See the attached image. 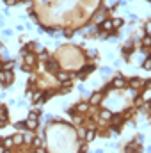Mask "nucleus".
<instances>
[{"mask_svg": "<svg viewBox=\"0 0 151 153\" xmlns=\"http://www.w3.org/2000/svg\"><path fill=\"white\" fill-rule=\"evenodd\" d=\"M103 98H105V93H103V91H96V93H93V94H91L89 105H98Z\"/></svg>", "mask_w": 151, "mask_h": 153, "instance_id": "obj_6", "label": "nucleus"}, {"mask_svg": "<svg viewBox=\"0 0 151 153\" xmlns=\"http://www.w3.org/2000/svg\"><path fill=\"white\" fill-rule=\"evenodd\" d=\"M100 30L101 32H107V34H110L114 29H112V20L110 18H105L101 23H100Z\"/></svg>", "mask_w": 151, "mask_h": 153, "instance_id": "obj_7", "label": "nucleus"}, {"mask_svg": "<svg viewBox=\"0 0 151 153\" xmlns=\"http://www.w3.org/2000/svg\"><path fill=\"white\" fill-rule=\"evenodd\" d=\"M112 112H110V111H107V109H103V111H101V112H100V117H101V119H103V121H110V117H112Z\"/></svg>", "mask_w": 151, "mask_h": 153, "instance_id": "obj_20", "label": "nucleus"}, {"mask_svg": "<svg viewBox=\"0 0 151 153\" xmlns=\"http://www.w3.org/2000/svg\"><path fill=\"white\" fill-rule=\"evenodd\" d=\"M84 135H85V130H84V128H80V130H78V137H80V139H84Z\"/></svg>", "mask_w": 151, "mask_h": 153, "instance_id": "obj_37", "label": "nucleus"}, {"mask_svg": "<svg viewBox=\"0 0 151 153\" xmlns=\"http://www.w3.org/2000/svg\"><path fill=\"white\" fill-rule=\"evenodd\" d=\"M4 36H5V38H11V36H13V30H11V29H4Z\"/></svg>", "mask_w": 151, "mask_h": 153, "instance_id": "obj_34", "label": "nucleus"}, {"mask_svg": "<svg viewBox=\"0 0 151 153\" xmlns=\"http://www.w3.org/2000/svg\"><path fill=\"white\" fill-rule=\"evenodd\" d=\"M130 20L132 22H137V14H130Z\"/></svg>", "mask_w": 151, "mask_h": 153, "instance_id": "obj_38", "label": "nucleus"}, {"mask_svg": "<svg viewBox=\"0 0 151 153\" xmlns=\"http://www.w3.org/2000/svg\"><path fill=\"white\" fill-rule=\"evenodd\" d=\"M2 144H4L5 150H11L14 146V141H13V137H5V139H2Z\"/></svg>", "mask_w": 151, "mask_h": 153, "instance_id": "obj_16", "label": "nucleus"}, {"mask_svg": "<svg viewBox=\"0 0 151 153\" xmlns=\"http://www.w3.org/2000/svg\"><path fill=\"white\" fill-rule=\"evenodd\" d=\"M75 73H68V71H57V80L61 84H64V87H71V78Z\"/></svg>", "mask_w": 151, "mask_h": 153, "instance_id": "obj_3", "label": "nucleus"}, {"mask_svg": "<svg viewBox=\"0 0 151 153\" xmlns=\"http://www.w3.org/2000/svg\"><path fill=\"white\" fill-rule=\"evenodd\" d=\"M0 55H2L4 59H9V52H7L5 48H4V50H0Z\"/></svg>", "mask_w": 151, "mask_h": 153, "instance_id": "obj_35", "label": "nucleus"}, {"mask_svg": "<svg viewBox=\"0 0 151 153\" xmlns=\"http://www.w3.org/2000/svg\"><path fill=\"white\" fill-rule=\"evenodd\" d=\"M14 126H16L18 130H25V128H27V125H25V121H16V123H14Z\"/></svg>", "mask_w": 151, "mask_h": 153, "instance_id": "obj_27", "label": "nucleus"}, {"mask_svg": "<svg viewBox=\"0 0 151 153\" xmlns=\"http://www.w3.org/2000/svg\"><path fill=\"white\" fill-rule=\"evenodd\" d=\"M25 62H27V64H29V66H34V64H36V55H34V53H30V52H29V53H27V55H25Z\"/></svg>", "mask_w": 151, "mask_h": 153, "instance_id": "obj_17", "label": "nucleus"}, {"mask_svg": "<svg viewBox=\"0 0 151 153\" xmlns=\"http://www.w3.org/2000/svg\"><path fill=\"white\" fill-rule=\"evenodd\" d=\"M133 50H135V48H133V41H128V43L123 46V55L128 59V57H130V53H132Z\"/></svg>", "mask_w": 151, "mask_h": 153, "instance_id": "obj_11", "label": "nucleus"}, {"mask_svg": "<svg viewBox=\"0 0 151 153\" xmlns=\"http://www.w3.org/2000/svg\"><path fill=\"white\" fill-rule=\"evenodd\" d=\"M43 119H44L46 123H50V121L53 119V116H52V114H50V112H48V114H43Z\"/></svg>", "mask_w": 151, "mask_h": 153, "instance_id": "obj_31", "label": "nucleus"}, {"mask_svg": "<svg viewBox=\"0 0 151 153\" xmlns=\"http://www.w3.org/2000/svg\"><path fill=\"white\" fill-rule=\"evenodd\" d=\"M124 153H141V144L139 143H128Z\"/></svg>", "mask_w": 151, "mask_h": 153, "instance_id": "obj_9", "label": "nucleus"}, {"mask_svg": "<svg viewBox=\"0 0 151 153\" xmlns=\"http://www.w3.org/2000/svg\"><path fill=\"white\" fill-rule=\"evenodd\" d=\"M141 100H144V102H150V80H148V87L142 91V98Z\"/></svg>", "mask_w": 151, "mask_h": 153, "instance_id": "obj_21", "label": "nucleus"}, {"mask_svg": "<svg viewBox=\"0 0 151 153\" xmlns=\"http://www.w3.org/2000/svg\"><path fill=\"white\" fill-rule=\"evenodd\" d=\"M105 18H107V9H105V7H101V9L93 16V22H94V23H101Z\"/></svg>", "mask_w": 151, "mask_h": 153, "instance_id": "obj_8", "label": "nucleus"}, {"mask_svg": "<svg viewBox=\"0 0 151 153\" xmlns=\"http://www.w3.org/2000/svg\"><path fill=\"white\" fill-rule=\"evenodd\" d=\"M13 141H14V144H23V134H14Z\"/></svg>", "mask_w": 151, "mask_h": 153, "instance_id": "obj_22", "label": "nucleus"}, {"mask_svg": "<svg viewBox=\"0 0 151 153\" xmlns=\"http://www.w3.org/2000/svg\"><path fill=\"white\" fill-rule=\"evenodd\" d=\"M110 85H112L114 89H124V87H126V78L119 73V75L114 76V80H112V84H110Z\"/></svg>", "mask_w": 151, "mask_h": 153, "instance_id": "obj_4", "label": "nucleus"}, {"mask_svg": "<svg viewBox=\"0 0 151 153\" xmlns=\"http://www.w3.org/2000/svg\"><path fill=\"white\" fill-rule=\"evenodd\" d=\"M87 111H89V102H80V103L75 105V112L84 114V112H87Z\"/></svg>", "mask_w": 151, "mask_h": 153, "instance_id": "obj_10", "label": "nucleus"}, {"mask_svg": "<svg viewBox=\"0 0 151 153\" xmlns=\"http://www.w3.org/2000/svg\"><path fill=\"white\" fill-rule=\"evenodd\" d=\"M32 139H34V134H32V130H27V132L23 134V143H27V144H32Z\"/></svg>", "mask_w": 151, "mask_h": 153, "instance_id": "obj_15", "label": "nucleus"}, {"mask_svg": "<svg viewBox=\"0 0 151 153\" xmlns=\"http://www.w3.org/2000/svg\"><path fill=\"white\" fill-rule=\"evenodd\" d=\"M73 121H75L76 125H82V121H84V119H82L80 116H75V114H73Z\"/></svg>", "mask_w": 151, "mask_h": 153, "instance_id": "obj_33", "label": "nucleus"}, {"mask_svg": "<svg viewBox=\"0 0 151 153\" xmlns=\"http://www.w3.org/2000/svg\"><path fill=\"white\" fill-rule=\"evenodd\" d=\"M44 70L50 71V73H57V71H59V62H57L55 59H48L46 64H44Z\"/></svg>", "mask_w": 151, "mask_h": 153, "instance_id": "obj_5", "label": "nucleus"}, {"mask_svg": "<svg viewBox=\"0 0 151 153\" xmlns=\"http://www.w3.org/2000/svg\"><path fill=\"white\" fill-rule=\"evenodd\" d=\"M0 87H2V84H0Z\"/></svg>", "mask_w": 151, "mask_h": 153, "instance_id": "obj_44", "label": "nucleus"}, {"mask_svg": "<svg viewBox=\"0 0 151 153\" xmlns=\"http://www.w3.org/2000/svg\"><path fill=\"white\" fill-rule=\"evenodd\" d=\"M20 53H21V55L25 57V55L29 53V50H27V46H23V48H20Z\"/></svg>", "mask_w": 151, "mask_h": 153, "instance_id": "obj_36", "label": "nucleus"}, {"mask_svg": "<svg viewBox=\"0 0 151 153\" xmlns=\"http://www.w3.org/2000/svg\"><path fill=\"white\" fill-rule=\"evenodd\" d=\"M0 70H2V61H0Z\"/></svg>", "mask_w": 151, "mask_h": 153, "instance_id": "obj_42", "label": "nucleus"}, {"mask_svg": "<svg viewBox=\"0 0 151 153\" xmlns=\"http://www.w3.org/2000/svg\"><path fill=\"white\" fill-rule=\"evenodd\" d=\"M5 152V148H4V144H2V141H0V153H4Z\"/></svg>", "mask_w": 151, "mask_h": 153, "instance_id": "obj_39", "label": "nucleus"}, {"mask_svg": "<svg viewBox=\"0 0 151 153\" xmlns=\"http://www.w3.org/2000/svg\"><path fill=\"white\" fill-rule=\"evenodd\" d=\"M142 68H144V70H148V71L151 70V59H150V55L142 61Z\"/></svg>", "mask_w": 151, "mask_h": 153, "instance_id": "obj_24", "label": "nucleus"}, {"mask_svg": "<svg viewBox=\"0 0 151 153\" xmlns=\"http://www.w3.org/2000/svg\"><path fill=\"white\" fill-rule=\"evenodd\" d=\"M146 82L144 80H141V78H137V76H132L130 78V85H132V89H137V87H141V85H144Z\"/></svg>", "mask_w": 151, "mask_h": 153, "instance_id": "obj_13", "label": "nucleus"}, {"mask_svg": "<svg viewBox=\"0 0 151 153\" xmlns=\"http://www.w3.org/2000/svg\"><path fill=\"white\" fill-rule=\"evenodd\" d=\"M13 66H14V61H7V62H4V64H2V70L11 71V70H13Z\"/></svg>", "mask_w": 151, "mask_h": 153, "instance_id": "obj_23", "label": "nucleus"}, {"mask_svg": "<svg viewBox=\"0 0 151 153\" xmlns=\"http://www.w3.org/2000/svg\"><path fill=\"white\" fill-rule=\"evenodd\" d=\"M61 36H64V38H71V36H73V34H71V32H70V30H68V29H64V30H62V32H61Z\"/></svg>", "mask_w": 151, "mask_h": 153, "instance_id": "obj_32", "label": "nucleus"}, {"mask_svg": "<svg viewBox=\"0 0 151 153\" xmlns=\"http://www.w3.org/2000/svg\"><path fill=\"white\" fill-rule=\"evenodd\" d=\"M4 125H7V121H4V119H0V128H2Z\"/></svg>", "mask_w": 151, "mask_h": 153, "instance_id": "obj_40", "label": "nucleus"}, {"mask_svg": "<svg viewBox=\"0 0 151 153\" xmlns=\"http://www.w3.org/2000/svg\"><path fill=\"white\" fill-rule=\"evenodd\" d=\"M39 59H43V61H48V59H50V53H48L46 50H43V52H39Z\"/></svg>", "mask_w": 151, "mask_h": 153, "instance_id": "obj_26", "label": "nucleus"}, {"mask_svg": "<svg viewBox=\"0 0 151 153\" xmlns=\"http://www.w3.org/2000/svg\"><path fill=\"white\" fill-rule=\"evenodd\" d=\"M13 80H14V75H13V71H7V70H0V84H2V87H9V85L13 84Z\"/></svg>", "mask_w": 151, "mask_h": 153, "instance_id": "obj_2", "label": "nucleus"}, {"mask_svg": "<svg viewBox=\"0 0 151 153\" xmlns=\"http://www.w3.org/2000/svg\"><path fill=\"white\" fill-rule=\"evenodd\" d=\"M32 146H34V150H41V148H43V139L34 135V139H32Z\"/></svg>", "mask_w": 151, "mask_h": 153, "instance_id": "obj_19", "label": "nucleus"}, {"mask_svg": "<svg viewBox=\"0 0 151 153\" xmlns=\"http://www.w3.org/2000/svg\"><path fill=\"white\" fill-rule=\"evenodd\" d=\"M85 53H87V55H89V57H94V59H96V57H98V52H96V50H94V48H89V50H87V52H85Z\"/></svg>", "mask_w": 151, "mask_h": 153, "instance_id": "obj_28", "label": "nucleus"}, {"mask_svg": "<svg viewBox=\"0 0 151 153\" xmlns=\"http://www.w3.org/2000/svg\"><path fill=\"white\" fill-rule=\"evenodd\" d=\"M115 2H117V0H103V4H105V9H107V7H109V9H112L114 5H115Z\"/></svg>", "mask_w": 151, "mask_h": 153, "instance_id": "obj_25", "label": "nucleus"}, {"mask_svg": "<svg viewBox=\"0 0 151 153\" xmlns=\"http://www.w3.org/2000/svg\"><path fill=\"white\" fill-rule=\"evenodd\" d=\"M100 71H101V73H103V75H109V73H110V71H112V70H110V68H109V66H103V68H100Z\"/></svg>", "mask_w": 151, "mask_h": 153, "instance_id": "obj_30", "label": "nucleus"}, {"mask_svg": "<svg viewBox=\"0 0 151 153\" xmlns=\"http://www.w3.org/2000/svg\"><path fill=\"white\" fill-rule=\"evenodd\" d=\"M123 25H124L123 18H112V29H121Z\"/></svg>", "mask_w": 151, "mask_h": 153, "instance_id": "obj_18", "label": "nucleus"}, {"mask_svg": "<svg viewBox=\"0 0 151 153\" xmlns=\"http://www.w3.org/2000/svg\"><path fill=\"white\" fill-rule=\"evenodd\" d=\"M84 139H85V141H94V139H96V128H91V126H89V128L85 130Z\"/></svg>", "mask_w": 151, "mask_h": 153, "instance_id": "obj_12", "label": "nucleus"}, {"mask_svg": "<svg viewBox=\"0 0 151 153\" xmlns=\"http://www.w3.org/2000/svg\"><path fill=\"white\" fill-rule=\"evenodd\" d=\"M25 125H27V130H36L39 125V111L30 112L29 117H27V121H25Z\"/></svg>", "mask_w": 151, "mask_h": 153, "instance_id": "obj_1", "label": "nucleus"}, {"mask_svg": "<svg viewBox=\"0 0 151 153\" xmlns=\"http://www.w3.org/2000/svg\"><path fill=\"white\" fill-rule=\"evenodd\" d=\"M4 48H5V46H4V45H2V43H0V50H4Z\"/></svg>", "mask_w": 151, "mask_h": 153, "instance_id": "obj_41", "label": "nucleus"}, {"mask_svg": "<svg viewBox=\"0 0 151 153\" xmlns=\"http://www.w3.org/2000/svg\"><path fill=\"white\" fill-rule=\"evenodd\" d=\"M30 153H36V152H30Z\"/></svg>", "mask_w": 151, "mask_h": 153, "instance_id": "obj_43", "label": "nucleus"}, {"mask_svg": "<svg viewBox=\"0 0 151 153\" xmlns=\"http://www.w3.org/2000/svg\"><path fill=\"white\" fill-rule=\"evenodd\" d=\"M150 43H151L150 36H144V38H142V46H148V48H150Z\"/></svg>", "mask_w": 151, "mask_h": 153, "instance_id": "obj_29", "label": "nucleus"}, {"mask_svg": "<svg viewBox=\"0 0 151 153\" xmlns=\"http://www.w3.org/2000/svg\"><path fill=\"white\" fill-rule=\"evenodd\" d=\"M110 121H112V126H121L123 123H124V117H123V114H119V116H112L110 117Z\"/></svg>", "mask_w": 151, "mask_h": 153, "instance_id": "obj_14", "label": "nucleus"}]
</instances>
